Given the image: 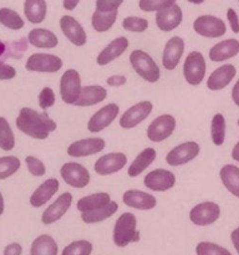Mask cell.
Segmentation results:
<instances>
[{
	"label": "cell",
	"mask_w": 239,
	"mask_h": 255,
	"mask_svg": "<svg viewBox=\"0 0 239 255\" xmlns=\"http://www.w3.org/2000/svg\"><path fill=\"white\" fill-rule=\"evenodd\" d=\"M24 14L27 21L31 24H40L47 14L46 0H25Z\"/></svg>",
	"instance_id": "cell-32"
},
{
	"label": "cell",
	"mask_w": 239,
	"mask_h": 255,
	"mask_svg": "<svg viewBox=\"0 0 239 255\" xmlns=\"http://www.w3.org/2000/svg\"><path fill=\"white\" fill-rule=\"evenodd\" d=\"M4 197H2L1 192H0V217H1V214L4 213Z\"/></svg>",
	"instance_id": "cell-55"
},
{
	"label": "cell",
	"mask_w": 239,
	"mask_h": 255,
	"mask_svg": "<svg viewBox=\"0 0 239 255\" xmlns=\"http://www.w3.org/2000/svg\"><path fill=\"white\" fill-rule=\"evenodd\" d=\"M30 255H59V247L51 236L42 234L32 242Z\"/></svg>",
	"instance_id": "cell-33"
},
{
	"label": "cell",
	"mask_w": 239,
	"mask_h": 255,
	"mask_svg": "<svg viewBox=\"0 0 239 255\" xmlns=\"http://www.w3.org/2000/svg\"><path fill=\"white\" fill-rule=\"evenodd\" d=\"M231 239H232V243H233L234 249H236L237 253H238V255H239V239H238V237L233 233V232H232V234H231Z\"/></svg>",
	"instance_id": "cell-53"
},
{
	"label": "cell",
	"mask_w": 239,
	"mask_h": 255,
	"mask_svg": "<svg viewBox=\"0 0 239 255\" xmlns=\"http://www.w3.org/2000/svg\"><path fill=\"white\" fill-rule=\"evenodd\" d=\"M197 255H232L228 249L211 242H201L196 247Z\"/></svg>",
	"instance_id": "cell-41"
},
{
	"label": "cell",
	"mask_w": 239,
	"mask_h": 255,
	"mask_svg": "<svg viewBox=\"0 0 239 255\" xmlns=\"http://www.w3.org/2000/svg\"><path fill=\"white\" fill-rule=\"evenodd\" d=\"M239 54V41L237 39H226L217 42L209 50V60L213 62L227 61Z\"/></svg>",
	"instance_id": "cell-25"
},
{
	"label": "cell",
	"mask_w": 239,
	"mask_h": 255,
	"mask_svg": "<svg viewBox=\"0 0 239 255\" xmlns=\"http://www.w3.org/2000/svg\"><path fill=\"white\" fill-rule=\"evenodd\" d=\"M157 157L156 149L152 148V147H147L143 151L139 152L137 154L136 158L132 161V163L129 164V167L127 168V174H128L131 178H136L139 174L143 173L149 166L154 162Z\"/></svg>",
	"instance_id": "cell-28"
},
{
	"label": "cell",
	"mask_w": 239,
	"mask_h": 255,
	"mask_svg": "<svg viewBox=\"0 0 239 255\" xmlns=\"http://www.w3.org/2000/svg\"><path fill=\"white\" fill-rule=\"evenodd\" d=\"M232 100H233L234 105L239 107V79L234 84L233 90H232Z\"/></svg>",
	"instance_id": "cell-51"
},
{
	"label": "cell",
	"mask_w": 239,
	"mask_h": 255,
	"mask_svg": "<svg viewBox=\"0 0 239 255\" xmlns=\"http://www.w3.org/2000/svg\"><path fill=\"white\" fill-rule=\"evenodd\" d=\"M79 2L80 0H62V6L67 11H72V10L76 9Z\"/></svg>",
	"instance_id": "cell-50"
},
{
	"label": "cell",
	"mask_w": 239,
	"mask_h": 255,
	"mask_svg": "<svg viewBox=\"0 0 239 255\" xmlns=\"http://www.w3.org/2000/svg\"><path fill=\"white\" fill-rule=\"evenodd\" d=\"M186 44L181 36L169 37L162 52V66L168 71H173L183 57Z\"/></svg>",
	"instance_id": "cell-17"
},
{
	"label": "cell",
	"mask_w": 239,
	"mask_h": 255,
	"mask_svg": "<svg viewBox=\"0 0 239 255\" xmlns=\"http://www.w3.org/2000/svg\"><path fill=\"white\" fill-rule=\"evenodd\" d=\"M60 176L67 186L76 189L85 188L91 182V174L89 169L84 164L77 162H66L62 164L60 168Z\"/></svg>",
	"instance_id": "cell-5"
},
{
	"label": "cell",
	"mask_w": 239,
	"mask_h": 255,
	"mask_svg": "<svg viewBox=\"0 0 239 255\" xmlns=\"http://www.w3.org/2000/svg\"><path fill=\"white\" fill-rule=\"evenodd\" d=\"M21 167V162L15 156L0 157V181L14 176Z\"/></svg>",
	"instance_id": "cell-38"
},
{
	"label": "cell",
	"mask_w": 239,
	"mask_h": 255,
	"mask_svg": "<svg viewBox=\"0 0 239 255\" xmlns=\"http://www.w3.org/2000/svg\"><path fill=\"white\" fill-rule=\"evenodd\" d=\"M117 211H119V204H117V202L111 201L109 204L101 207V208L81 213V221L86 224L100 223V222H104L106 219L111 218L114 214L117 213Z\"/></svg>",
	"instance_id": "cell-31"
},
{
	"label": "cell",
	"mask_w": 239,
	"mask_h": 255,
	"mask_svg": "<svg viewBox=\"0 0 239 255\" xmlns=\"http://www.w3.org/2000/svg\"><path fill=\"white\" fill-rule=\"evenodd\" d=\"M237 75V69L234 65L226 64L222 66L217 67L209 77L207 79V87L211 91H219L223 90L233 81V79Z\"/></svg>",
	"instance_id": "cell-23"
},
{
	"label": "cell",
	"mask_w": 239,
	"mask_h": 255,
	"mask_svg": "<svg viewBox=\"0 0 239 255\" xmlns=\"http://www.w3.org/2000/svg\"><path fill=\"white\" fill-rule=\"evenodd\" d=\"M82 90V81L80 72L75 69H69L60 79V96L67 105H75Z\"/></svg>",
	"instance_id": "cell-7"
},
{
	"label": "cell",
	"mask_w": 239,
	"mask_h": 255,
	"mask_svg": "<svg viewBox=\"0 0 239 255\" xmlns=\"http://www.w3.org/2000/svg\"><path fill=\"white\" fill-rule=\"evenodd\" d=\"M92 251H94V246L91 242L81 239V241L72 242L69 246L65 247L61 255H91Z\"/></svg>",
	"instance_id": "cell-39"
},
{
	"label": "cell",
	"mask_w": 239,
	"mask_h": 255,
	"mask_svg": "<svg viewBox=\"0 0 239 255\" xmlns=\"http://www.w3.org/2000/svg\"><path fill=\"white\" fill-rule=\"evenodd\" d=\"M232 158H233V161L238 162L239 163V141L237 142L236 146L232 149Z\"/></svg>",
	"instance_id": "cell-52"
},
{
	"label": "cell",
	"mask_w": 239,
	"mask_h": 255,
	"mask_svg": "<svg viewBox=\"0 0 239 255\" xmlns=\"http://www.w3.org/2000/svg\"><path fill=\"white\" fill-rule=\"evenodd\" d=\"M27 41L37 49H55L59 45V39H57L56 34L52 32L51 30L41 29V27L30 30V32L27 34Z\"/></svg>",
	"instance_id": "cell-27"
},
{
	"label": "cell",
	"mask_w": 239,
	"mask_h": 255,
	"mask_svg": "<svg viewBox=\"0 0 239 255\" xmlns=\"http://www.w3.org/2000/svg\"><path fill=\"white\" fill-rule=\"evenodd\" d=\"M106 147V142L100 137H90V138H82L70 143L67 147V154L74 158H84V157L94 156L104 151Z\"/></svg>",
	"instance_id": "cell-14"
},
{
	"label": "cell",
	"mask_w": 239,
	"mask_h": 255,
	"mask_svg": "<svg viewBox=\"0 0 239 255\" xmlns=\"http://www.w3.org/2000/svg\"><path fill=\"white\" fill-rule=\"evenodd\" d=\"M106 84L110 87H121L127 84V77L123 75H112V76L107 77Z\"/></svg>",
	"instance_id": "cell-48"
},
{
	"label": "cell",
	"mask_w": 239,
	"mask_h": 255,
	"mask_svg": "<svg viewBox=\"0 0 239 255\" xmlns=\"http://www.w3.org/2000/svg\"><path fill=\"white\" fill-rule=\"evenodd\" d=\"M55 101H56V96H55V92L51 87H44V89L40 91L39 97H37V102H39L40 109L46 111L47 109L54 106Z\"/></svg>",
	"instance_id": "cell-44"
},
{
	"label": "cell",
	"mask_w": 239,
	"mask_h": 255,
	"mask_svg": "<svg viewBox=\"0 0 239 255\" xmlns=\"http://www.w3.org/2000/svg\"><path fill=\"white\" fill-rule=\"evenodd\" d=\"M15 76H16L15 67L0 61V80H12Z\"/></svg>",
	"instance_id": "cell-47"
},
{
	"label": "cell",
	"mask_w": 239,
	"mask_h": 255,
	"mask_svg": "<svg viewBox=\"0 0 239 255\" xmlns=\"http://www.w3.org/2000/svg\"><path fill=\"white\" fill-rule=\"evenodd\" d=\"M129 41L127 37L124 36H119L116 39L112 40L110 44H107L104 49L100 51V54L96 57V64L99 66H106L110 62L115 61L116 59H119L120 56L126 52V50L128 49Z\"/></svg>",
	"instance_id": "cell-22"
},
{
	"label": "cell",
	"mask_w": 239,
	"mask_h": 255,
	"mask_svg": "<svg viewBox=\"0 0 239 255\" xmlns=\"http://www.w3.org/2000/svg\"><path fill=\"white\" fill-rule=\"evenodd\" d=\"M0 24L10 30H20L25 26V21L15 10L9 7L0 9Z\"/></svg>",
	"instance_id": "cell-36"
},
{
	"label": "cell",
	"mask_w": 239,
	"mask_h": 255,
	"mask_svg": "<svg viewBox=\"0 0 239 255\" xmlns=\"http://www.w3.org/2000/svg\"><path fill=\"white\" fill-rule=\"evenodd\" d=\"M176 126V119L172 115L163 114L156 117L147 127V137H148L149 141L154 142V143L163 142L173 134Z\"/></svg>",
	"instance_id": "cell-8"
},
{
	"label": "cell",
	"mask_w": 239,
	"mask_h": 255,
	"mask_svg": "<svg viewBox=\"0 0 239 255\" xmlns=\"http://www.w3.org/2000/svg\"><path fill=\"white\" fill-rule=\"evenodd\" d=\"M129 64L137 75L149 84H156L161 79V70L153 57L143 50H133L129 55Z\"/></svg>",
	"instance_id": "cell-3"
},
{
	"label": "cell",
	"mask_w": 239,
	"mask_h": 255,
	"mask_svg": "<svg viewBox=\"0 0 239 255\" xmlns=\"http://www.w3.org/2000/svg\"><path fill=\"white\" fill-rule=\"evenodd\" d=\"M22 247L19 243H10L5 247L2 255H21Z\"/></svg>",
	"instance_id": "cell-49"
},
{
	"label": "cell",
	"mask_w": 239,
	"mask_h": 255,
	"mask_svg": "<svg viewBox=\"0 0 239 255\" xmlns=\"http://www.w3.org/2000/svg\"><path fill=\"white\" fill-rule=\"evenodd\" d=\"M201 152V147L196 141L183 142L178 146L173 147L168 153L166 154V162L171 167L183 166L193 161Z\"/></svg>",
	"instance_id": "cell-12"
},
{
	"label": "cell",
	"mask_w": 239,
	"mask_h": 255,
	"mask_svg": "<svg viewBox=\"0 0 239 255\" xmlns=\"http://www.w3.org/2000/svg\"><path fill=\"white\" fill-rule=\"evenodd\" d=\"M120 114V107L117 104H107L97 110L87 122V129L91 133H99L110 126Z\"/></svg>",
	"instance_id": "cell-13"
},
{
	"label": "cell",
	"mask_w": 239,
	"mask_h": 255,
	"mask_svg": "<svg viewBox=\"0 0 239 255\" xmlns=\"http://www.w3.org/2000/svg\"><path fill=\"white\" fill-rule=\"evenodd\" d=\"M153 111V104L151 101H139L127 109L120 117V127L123 129H131L138 126L139 124L147 120Z\"/></svg>",
	"instance_id": "cell-10"
},
{
	"label": "cell",
	"mask_w": 239,
	"mask_h": 255,
	"mask_svg": "<svg viewBox=\"0 0 239 255\" xmlns=\"http://www.w3.org/2000/svg\"><path fill=\"white\" fill-rule=\"evenodd\" d=\"M226 131H227V124L226 119L222 114H216L212 119L211 124V137L212 142L216 146H222L226 141Z\"/></svg>",
	"instance_id": "cell-35"
},
{
	"label": "cell",
	"mask_w": 239,
	"mask_h": 255,
	"mask_svg": "<svg viewBox=\"0 0 239 255\" xmlns=\"http://www.w3.org/2000/svg\"><path fill=\"white\" fill-rule=\"evenodd\" d=\"M238 126H239V120H238Z\"/></svg>",
	"instance_id": "cell-58"
},
{
	"label": "cell",
	"mask_w": 239,
	"mask_h": 255,
	"mask_svg": "<svg viewBox=\"0 0 239 255\" xmlns=\"http://www.w3.org/2000/svg\"><path fill=\"white\" fill-rule=\"evenodd\" d=\"M219 177L227 191L239 198V167L226 164L219 171Z\"/></svg>",
	"instance_id": "cell-30"
},
{
	"label": "cell",
	"mask_w": 239,
	"mask_h": 255,
	"mask_svg": "<svg viewBox=\"0 0 239 255\" xmlns=\"http://www.w3.org/2000/svg\"><path fill=\"white\" fill-rule=\"evenodd\" d=\"M127 166V156L123 152H111L95 162L94 169L99 176H110L122 171Z\"/></svg>",
	"instance_id": "cell-16"
},
{
	"label": "cell",
	"mask_w": 239,
	"mask_h": 255,
	"mask_svg": "<svg viewBox=\"0 0 239 255\" xmlns=\"http://www.w3.org/2000/svg\"><path fill=\"white\" fill-rule=\"evenodd\" d=\"M60 183L56 178H49L45 182H42L30 197V204L34 208H40L45 206L55 194L59 192Z\"/></svg>",
	"instance_id": "cell-24"
},
{
	"label": "cell",
	"mask_w": 239,
	"mask_h": 255,
	"mask_svg": "<svg viewBox=\"0 0 239 255\" xmlns=\"http://www.w3.org/2000/svg\"><path fill=\"white\" fill-rule=\"evenodd\" d=\"M123 1L124 0H96V10L104 12L116 11Z\"/></svg>",
	"instance_id": "cell-45"
},
{
	"label": "cell",
	"mask_w": 239,
	"mask_h": 255,
	"mask_svg": "<svg viewBox=\"0 0 239 255\" xmlns=\"http://www.w3.org/2000/svg\"><path fill=\"white\" fill-rule=\"evenodd\" d=\"M143 184L149 191L167 192L176 186V176L169 169L157 168L146 174Z\"/></svg>",
	"instance_id": "cell-15"
},
{
	"label": "cell",
	"mask_w": 239,
	"mask_h": 255,
	"mask_svg": "<svg viewBox=\"0 0 239 255\" xmlns=\"http://www.w3.org/2000/svg\"><path fill=\"white\" fill-rule=\"evenodd\" d=\"M61 57L54 54H45V52H35L27 57L25 69L32 72H44V74H55L62 69Z\"/></svg>",
	"instance_id": "cell-6"
},
{
	"label": "cell",
	"mask_w": 239,
	"mask_h": 255,
	"mask_svg": "<svg viewBox=\"0 0 239 255\" xmlns=\"http://www.w3.org/2000/svg\"><path fill=\"white\" fill-rule=\"evenodd\" d=\"M207 62L203 54L192 51L187 55L183 62V77L191 86H198L206 77Z\"/></svg>",
	"instance_id": "cell-4"
},
{
	"label": "cell",
	"mask_w": 239,
	"mask_h": 255,
	"mask_svg": "<svg viewBox=\"0 0 239 255\" xmlns=\"http://www.w3.org/2000/svg\"><path fill=\"white\" fill-rule=\"evenodd\" d=\"M15 134L5 117H0V148L5 152L14 149Z\"/></svg>",
	"instance_id": "cell-37"
},
{
	"label": "cell",
	"mask_w": 239,
	"mask_h": 255,
	"mask_svg": "<svg viewBox=\"0 0 239 255\" xmlns=\"http://www.w3.org/2000/svg\"><path fill=\"white\" fill-rule=\"evenodd\" d=\"M111 196L106 192H99V193L90 194V196L82 197L77 201L76 208L80 213H85V212H91L97 208L106 206L111 202Z\"/></svg>",
	"instance_id": "cell-29"
},
{
	"label": "cell",
	"mask_w": 239,
	"mask_h": 255,
	"mask_svg": "<svg viewBox=\"0 0 239 255\" xmlns=\"http://www.w3.org/2000/svg\"><path fill=\"white\" fill-rule=\"evenodd\" d=\"M15 124L19 131L34 139H46L57 128V124L50 119L46 112L40 114L30 107L20 110Z\"/></svg>",
	"instance_id": "cell-1"
},
{
	"label": "cell",
	"mask_w": 239,
	"mask_h": 255,
	"mask_svg": "<svg viewBox=\"0 0 239 255\" xmlns=\"http://www.w3.org/2000/svg\"><path fill=\"white\" fill-rule=\"evenodd\" d=\"M177 0H139L138 6L142 11L144 12H152V11H159L162 9L172 6L176 4Z\"/></svg>",
	"instance_id": "cell-42"
},
{
	"label": "cell",
	"mask_w": 239,
	"mask_h": 255,
	"mask_svg": "<svg viewBox=\"0 0 239 255\" xmlns=\"http://www.w3.org/2000/svg\"><path fill=\"white\" fill-rule=\"evenodd\" d=\"M193 30L199 36L217 39L226 35L227 25L223 20L213 15H201L193 21Z\"/></svg>",
	"instance_id": "cell-9"
},
{
	"label": "cell",
	"mask_w": 239,
	"mask_h": 255,
	"mask_svg": "<svg viewBox=\"0 0 239 255\" xmlns=\"http://www.w3.org/2000/svg\"><path fill=\"white\" fill-rule=\"evenodd\" d=\"M119 15V10L116 11L104 12L100 10H95L91 17V25L95 31L97 32H106L115 25Z\"/></svg>",
	"instance_id": "cell-34"
},
{
	"label": "cell",
	"mask_w": 239,
	"mask_h": 255,
	"mask_svg": "<svg viewBox=\"0 0 239 255\" xmlns=\"http://www.w3.org/2000/svg\"><path fill=\"white\" fill-rule=\"evenodd\" d=\"M72 201H74V197H72V194L70 192H64L62 194H60V197H57L56 201L50 204L42 212V223L46 224V226H50V224H54L56 222H59L67 213V211L71 207Z\"/></svg>",
	"instance_id": "cell-18"
},
{
	"label": "cell",
	"mask_w": 239,
	"mask_h": 255,
	"mask_svg": "<svg viewBox=\"0 0 239 255\" xmlns=\"http://www.w3.org/2000/svg\"><path fill=\"white\" fill-rule=\"evenodd\" d=\"M227 20H228L232 31L234 34H239V16L233 7H229L227 10Z\"/></svg>",
	"instance_id": "cell-46"
},
{
	"label": "cell",
	"mask_w": 239,
	"mask_h": 255,
	"mask_svg": "<svg viewBox=\"0 0 239 255\" xmlns=\"http://www.w3.org/2000/svg\"><path fill=\"white\" fill-rule=\"evenodd\" d=\"M233 233L236 234V236L238 237V239H239V227H238V228H237V229H234V231H233Z\"/></svg>",
	"instance_id": "cell-57"
},
{
	"label": "cell",
	"mask_w": 239,
	"mask_h": 255,
	"mask_svg": "<svg viewBox=\"0 0 239 255\" xmlns=\"http://www.w3.org/2000/svg\"><path fill=\"white\" fill-rule=\"evenodd\" d=\"M60 29L67 40L75 46H84L87 42V34L84 26L70 15L60 17Z\"/></svg>",
	"instance_id": "cell-19"
},
{
	"label": "cell",
	"mask_w": 239,
	"mask_h": 255,
	"mask_svg": "<svg viewBox=\"0 0 239 255\" xmlns=\"http://www.w3.org/2000/svg\"><path fill=\"white\" fill-rule=\"evenodd\" d=\"M124 206L137 211H151L157 206V199L153 194L139 189H128L122 196Z\"/></svg>",
	"instance_id": "cell-21"
},
{
	"label": "cell",
	"mask_w": 239,
	"mask_h": 255,
	"mask_svg": "<svg viewBox=\"0 0 239 255\" xmlns=\"http://www.w3.org/2000/svg\"><path fill=\"white\" fill-rule=\"evenodd\" d=\"M5 51H6V45H5L4 41L0 40V56H4Z\"/></svg>",
	"instance_id": "cell-54"
},
{
	"label": "cell",
	"mask_w": 239,
	"mask_h": 255,
	"mask_svg": "<svg viewBox=\"0 0 239 255\" xmlns=\"http://www.w3.org/2000/svg\"><path fill=\"white\" fill-rule=\"evenodd\" d=\"M149 22L144 17L127 16L122 20V27L129 32H143L148 29Z\"/></svg>",
	"instance_id": "cell-40"
},
{
	"label": "cell",
	"mask_w": 239,
	"mask_h": 255,
	"mask_svg": "<svg viewBox=\"0 0 239 255\" xmlns=\"http://www.w3.org/2000/svg\"><path fill=\"white\" fill-rule=\"evenodd\" d=\"M156 25L161 31L169 32L172 30L177 29L183 21V11L181 6L177 4H173L172 6L162 9L156 12Z\"/></svg>",
	"instance_id": "cell-20"
},
{
	"label": "cell",
	"mask_w": 239,
	"mask_h": 255,
	"mask_svg": "<svg viewBox=\"0 0 239 255\" xmlns=\"http://www.w3.org/2000/svg\"><path fill=\"white\" fill-rule=\"evenodd\" d=\"M107 99V90L100 85H87L82 86L81 94L74 106L91 107L101 104Z\"/></svg>",
	"instance_id": "cell-26"
},
{
	"label": "cell",
	"mask_w": 239,
	"mask_h": 255,
	"mask_svg": "<svg viewBox=\"0 0 239 255\" xmlns=\"http://www.w3.org/2000/svg\"><path fill=\"white\" fill-rule=\"evenodd\" d=\"M187 1H189V2H191V4L199 5V4H202V2L206 1V0H187Z\"/></svg>",
	"instance_id": "cell-56"
},
{
	"label": "cell",
	"mask_w": 239,
	"mask_h": 255,
	"mask_svg": "<svg viewBox=\"0 0 239 255\" xmlns=\"http://www.w3.org/2000/svg\"><path fill=\"white\" fill-rule=\"evenodd\" d=\"M25 163H26L29 173L32 174L34 177H42L46 173V166L44 164V162L40 161L36 157L27 156L25 158Z\"/></svg>",
	"instance_id": "cell-43"
},
{
	"label": "cell",
	"mask_w": 239,
	"mask_h": 255,
	"mask_svg": "<svg viewBox=\"0 0 239 255\" xmlns=\"http://www.w3.org/2000/svg\"><path fill=\"white\" fill-rule=\"evenodd\" d=\"M238 1H239V0H238Z\"/></svg>",
	"instance_id": "cell-59"
},
{
	"label": "cell",
	"mask_w": 239,
	"mask_h": 255,
	"mask_svg": "<svg viewBox=\"0 0 239 255\" xmlns=\"http://www.w3.org/2000/svg\"><path fill=\"white\" fill-rule=\"evenodd\" d=\"M221 217V207L216 202H202L189 212V219L194 226L207 227L216 223Z\"/></svg>",
	"instance_id": "cell-11"
},
{
	"label": "cell",
	"mask_w": 239,
	"mask_h": 255,
	"mask_svg": "<svg viewBox=\"0 0 239 255\" xmlns=\"http://www.w3.org/2000/svg\"><path fill=\"white\" fill-rule=\"evenodd\" d=\"M112 238L115 246L119 248H126L128 244L137 243L139 241L141 236L137 231V218L133 213L124 212L117 218Z\"/></svg>",
	"instance_id": "cell-2"
}]
</instances>
